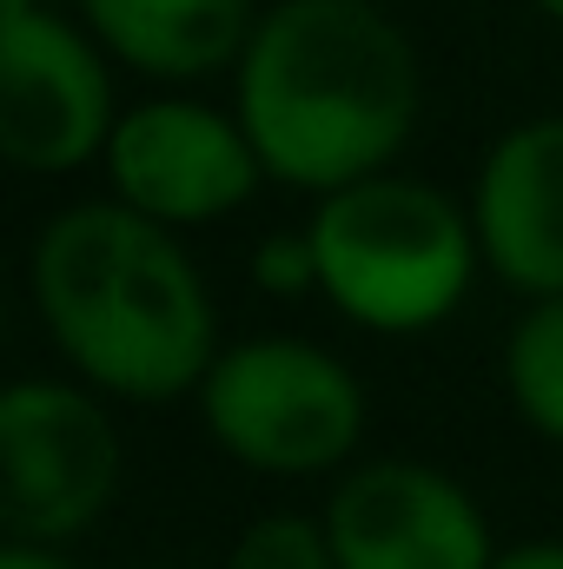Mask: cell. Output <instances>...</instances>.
Returning a JSON list of instances; mask_svg holds the SVG:
<instances>
[{"mask_svg": "<svg viewBox=\"0 0 563 569\" xmlns=\"http://www.w3.org/2000/svg\"><path fill=\"white\" fill-rule=\"evenodd\" d=\"M537 13H551V20L563 27V0H537Z\"/></svg>", "mask_w": 563, "mask_h": 569, "instance_id": "obj_17", "label": "cell"}, {"mask_svg": "<svg viewBox=\"0 0 563 569\" xmlns=\"http://www.w3.org/2000/svg\"><path fill=\"white\" fill-rule=\"evenodd\" d=\"M107 172H113L120 206L146 212L166 232L239 212L253 186L266 179L246 127L192 100H146L134 113H120L107 140Z\"/></svg>", "mask_w": 563, "mask_h": 569, "instance_id": "obj_8", "label": "cell"}, {"mask_svg": "<svg viewBox=\"0 0 563 569\" xmlns=\"http://www.w3.org/2000/svg\"><path fill=\"white\" fill-rule=\"evenodd\" d=\"M120 490V430L93 385L20 378L0 391V530L60 550L87 537Z\"/></svg>", "mask_w": 563, "mask_h": 569, "instance_id": "obj_5", "label": "cell"}, {"mask_svg": "<svg viewBox=\"0 0 563 569\" xmlns=\"http://www.w3.org/2000/svg\"><path fill=\"white\" fill-rule=\"evenodd\" d=\"M253 279L266 284V291H305V284H318L312 239H305V232H298V239H266L259 259H253Z\"/></svg>", "mask_w": 563, "mask_h": 569, "instance_id": "obj_13", "label": "cell"}, {"mask_svg": "<svg viewBox=\"0 0 563 569\" xmlns=\"http://www.w3.org/2000/svg\"><path fill=\"white\" fill-rule=\"evenodd\" d=\"M471 226L511 291L563 298V120H524L484 152Z\"/></svg>", "mask_w": 563, "mask_h": 569, "instance_id": "obj_9", "label": "cell"}, {"mask_svg": "<svg viewBox=\"0 0 563 569\" xmlns=\"http://www.w3.org/2000/svg\"><path fill=\"white\" fill-rule=\"evenodd\" d=\"M0 569H73L60 550H40V543H7L0 550Z\"/></svg>", "mask_w": 563, "mask_h": 569, "instance_id": "obj_15", "label": "cell"}, {"mask_svg": "<svg viewBox=\"0 0 563 569\" xmlns=\"http://www.w3.org/2000/svg\"><path fill=\"white\" fill-rule=\"evenodd\" d=\"M497 569H563V537H537V543H511Z\"/></svg>", "mask_w": 563, "mask_h": 569, "instance_id": "obj_14", "label": "cell"}, {"mask_svg": "<svg viewBox=\"0 0 563 569\" xmlns=\"http://www.w3.org/2000/svg\"><path fill=\"white\" fill-rule=\"evenodd\" d=\"M318 291L365 331L412 338L457 311L477 272V226L437 186L418 179H358L325 192L312 226Z\"/></svg>", "mask_w": 563, "mask_h": 569, "instance_id": "obj_3", "label": "cell"}, {"mask_svg": "<svg viewBox=\"0 0 563 569\" xmlns=\"http://www.w3.org/2000/svg\"><path fill=\"white\" fill-rule=\"evenodd\" d=\"M418 107V47L372 0H279L239 53V127L259 166L318 199L378 179Z\"/></svg>", "mask_w": 563, "mask_h": 569, "instance_id": "obj_1", "label": "cell"}, {"mask_svg": "<svg viewBox=\"0 0 563 569\" xmlns=\"http://www.w3.org/2000/svg\"><path fill=\"white\" fill-rule=\"evenodd\" d=\"M100 47L152 80H199L246 53L253 0H80Z\"/></svg>", "mask_w": 563, "mask_h": 569, "instance_id": "obj_10", "label": "cell"}, {"mask_svg": "<svg viewBox=\"0 0 563 569\" xmlns=\"http://www.w3.org/2000/svg\"><path fill=\"white\" fill-rule=\"evenodd\" d=\"M120 127L107 60L60 13L0 20V146L20 172H73Z\"/></svg>", "mask_w": 563, "mask_h": 569, "instance_id": "obj_6", "label": "cell"}, {"mask_svg": "<svg viewBox=\"0 0 563 569\" xmlns=\"http://www.w3.org/2000/svg\"><path fill=\"white\" fill-rule=\"evenodd\" d=\"M504 391L511 411L537 437L563 443V298H537L504 338Z\"/></svg>", "mask_w": 563, "mask_h": 569, "instance_id": "obj_11", "label": "cell"}, {"mask_svg": "<svg viewBox=\"0 0 563 569\" xmlns=\"http://www.w3.org/2000/svg\"><path fill=\"white\" fill-rule=\"evenodd\" d=\"M33 305L60 358L107 398L166 405L219 365L213 291L134 206H73L33 239Z\"/></svg>", "mask_w": 563, "mask_h": 569, "instance_id": "obj_2", "label": "cell"}, {"mask_svg": "<svg viewBox=\"0 0 563 569\" xmlns=\"http://www.w3.org/2000/svg\"><path fill=\"white\" fill-rule=\"evenodd\" d=\"M318 523L338 569H497L504 557L477 497L412 457L358 463L332 490Z\"/></svg>", "mask_w": 563, "mask_h": 569, "instance_id": "obj_7", "label": "cell"}, {"mask_svg": "<svg viewBox=\"0 0 563 569\" xmlns=\"http://www.w3.org/2000/svg\"><path fill=\"white\" fill-rule=\"evenodd\" d=\"M13 13H33V0H0V20H13Z\"/></svg>", "mask_w": 563, "mask_h": 569, "instance_id": "obj_16", "label": "cell"}, {"mask_svg": "<svg viewBox=\"0 0 563 569\" xmlns=\"http://www.w3.org/2000/svg\"><path fill=\"white\" fill-rule=\"evenodd\" d=\"M226 569H338V557H332V537L318 517L273 510L239 530V543L226 550Z\"/></svg>", "mask_w": 563, "mask_h": 569, "instance_id": "obj_12", "label": "cell"}, {"mask_svg": "<svg viewBox=\"0 0 563 569\" xmlns=\"http://www.w3.org/2000/svg\"><path fill=\"white\" fill-rule=\"evenodd\" d=\"M199 418L233 463L259 477H318L358 450L365 391L305 338H253L219 351L199 385Z\"/></svg>", "mask_w": 563, "mask_h": 569, "instance_id": "obj_4", "label": "cell"}]
</instances>
